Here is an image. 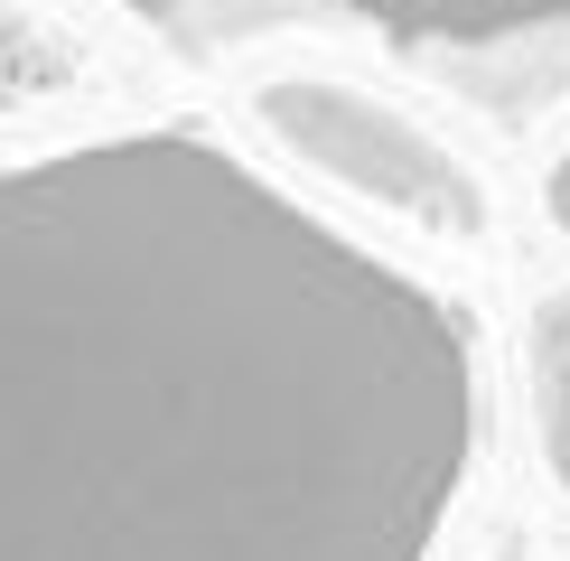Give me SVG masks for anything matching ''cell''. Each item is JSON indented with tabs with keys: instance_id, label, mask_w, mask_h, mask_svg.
<instances>
[{
	"instance_id": "2",
	"label": "cell",
	"mask_w": 570,
	"mask_h": 561,
	"mask_svg": "<svg viewBox=\"0 0 570 561\" xmlns=\"http://www.w3.org/2000/svg\"><path fill=\"white\" fill-rule=\"evenodd\" d=\"M253 112L291 140L308 169L346 178L355 197L393 206V216L431 225V234H478L487 225V187L449 140H431L412 112L374 104L365 85H327V76H281L253 94Z\"/></svg>"
},
{
	"instance_id": "5",
	"label": "cell",
	"mask_w": 570,
	"mask_h": 561,
	"mask_svg": "<svg viewBox=\"0 0 570 561\" xmlns=\"http://www.w3.org/2000/svg\"><path fill=\"white\" fill-rule=\"evenodd\" d=\"M542 206H552V225L570 234V150L552 159V178H542Z\"/></svg>"
},
{
	"instance_id": "4",
	"label": "cell",
	"mask_w": 570,
	"mask_h": 561,
	"mask_svg": "<svg viewBox=\"0 0 570 561\" xmlns=\"http://www.w3.org/2000/svg\"><path fill=\"white\" fill-rule=\"evenodd\" d=\"M355 10L412 19V29H459V38H487V29H533V19H570V0H355Z\"/></svg>"
},
{
	"instance_id": "3",
	"label": "cell",
	"mask_w": 570,
	"mask_h": 561,
	"mask_svg": "<svg viewBox=\"0 0 570 561\" xmlns=\"http://www.w3.org/2000/svg\"><path fill=\"white\" fill-rule=\"evenodd\" d=\"M533 412H542V450L570 486V291L533 309Z\"/></svg>"
},
{
	"instance_id": "1",
	"label": "cell",
	"mask_w": 570,
	"mask_h": 561,
	"mask_svg": "<svg viewBox=\"0 0 570 561\" xmlns=\"http://www.w3.org/2000/svg\"><path fill=\"white\" fill-rule=\"evenodd\" d=\"M468 327L197 131L0 169V561H431Z\"/></svg>"
},
{
	"instance_id": "6",
	"label": "cell",
	"mask_w": 570,
	"mask_h": 561,
	"mask_svg": "<svg viewBox=\"0 0 570 561\" xmlns=\"http://www.w3.org/2000/svg\"><path fill=\"white\" fill-rule=\"evenodd\" d=\"M131 10H150V19H178V10H197V0H131Z\"/></svg>"
}]
</instances>
